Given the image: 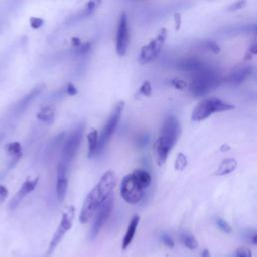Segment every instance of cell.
Returning <instances> with one entry per match:
<instances>
[{"instance_id":"obj_1","label":"cell","mask_w":257,"mask_h":257,"mask_svg":"<svg viewBox=\"0 0 257 257\" xmlns=\"http://www.w3.org/2000/svg\"><path fill=\"white\" fill-rule=\"evenodd\" d=\"M116 185V177L113 171H106L97 184L90 190L87 194L80 213H79V222L81 224L87 223L102 203L112 194V191Z\"/></svg>"},{"instance_id":"obj_2","label":"cell","mask_w":257,"mask_h":257,"mask_svg":"<svg viewBox=\"0 0 257 257\" xmlns=\"http://www.w3.org/2000/svg\"><path fill=\"white\" fill-rule=\"evenodd\" d=\"M222 81L220 74L207 65L203 69L192 74V79L189 84V89L196 97L208 94L212 89L216 88Z\"/></svg>"},{"instance_id":"obj_3","label":"cell","mask_w":257,"mask_h":257,"mask_svg":"<svg viewBox=\"0 0 257 257\" xmlns=\"http://www.w3.org/2000/svg\"><path fill=\"white\" fill-rule=\"evenodd\" d=\"M235 106L222 99L214 96L206 97L200 100L192 111V119L195 121H201L210 117L213 113L223 112L234 109Z\"/></svg>"},{"instance_id":"obj_4","label":"cell","mask_w":257,"mask_h":257,"mask_svg":"<svg viewBox=\"0 0 257 257\" xmlns=\"http://www.w3.org/2000/svg\"><path fill=\"white\" fill-rule=\"evenodd\" d=\"M145 192L146 188L133 173L122 179L120 184V196L128 204L134 205L139 203L145 196Z\"/></svg>"},{"instance_id":"obj_5","label":"cell","mask_w":257,"mask_h":257,"mask_svg":"<svg viewBox=\"0 0 257 257\" xmlns=\"http://www.w3.org/2000/svg\"><path fill=\"white\" fill-rule=\"evenodd\" d=\"M83 131H84V125L80 123L70 132V134L68 135L62 147L60 162L68 166L72 162V160L75 158L81 144Z\"/></svg>"},{"instance_id":"obj_6","label":"cell","mask_w":257,"mask_h":257,"mask_svg":"<svg viewBox=\"0 0 257 257\" xmlns=\"http://www.w3.org/2000/svg\"><path fill=\"white\" fill-rule=\"evenodd\" d=\"M124 107V102L123 101H119L116 103V105L114 106L113 110L111 111L110 115L108 116L101 133L100 136L98 138V146H97V151L96 154H100L103 149L105 148V146L107 145L108 141L110 140L111 136L113 135V133L115 132V128L120 120V116H121V112L122 109Z\"/></svg>"},{"instance_id":"obj_7","label":"cell","mask_w":257,"mask_h":257,"mask_svg":"<svg viewBox=\"0 0 257 257\" xmlns=\"http://www.w3.org/2000/svg\"><path fill=\"white\" fill-rule=\"evenodd\" d=\"M166 38H167V29L162 28L154 39H152L148 44L144 45L141 48L138 61L141 64H147L155 60L159 56L163 48V45L166 41Z\"/></svg>"},{"instance_id":"obj_8","label":"cell","mask_w":257,"mask_h":257,"mask_svg":"<svg viewBox=\"0 0 257 257\" xmlns=\"http://www.w3.org/2000/svg\"><path fill=\"white\" fill-rule=\"evenodd\" d=\"M73 218H74V207L72 205L67 206L64 209L61 219H60V223L50 240V243L48 246V254H51L53 252V250L61 242L64 235L70 230V228L72 226Z\"/></svg>"},{"instance_id":"obj_9","label":"cell","mask_w":257,"mask_h":257,"mask_svg":"<svg viewBox=\"0 0 257 257\" xmlns=\"http://www.w3.org/2000/svg\"><path fill=\"white\" fill-rule=\"evenodd\" d=\"M130 26L125 12H121L115 34V51L117 55L124 56L130 45Z\"/></svg>"},{"instance_id":"obj_10","label":"cell","mask_w":257,"mask_h":257,"mask_svg":"<svg viewBox=\"0 0 257 257\" xmlns=\"http://www.w3.org/2000/svg\"><path fill=\"white\" fill-rule=\"evenodd\" d=\"M112 209H113V196L111 194L96 211L97 214L95 216V219L91 226V230H90V234H89L91 239H93L99 233L100 229L102 228V226L105 224V222L109 218Z\"/></svg>"},{"instance_id":"obj_11","label":"cell","mask_w":257,"mask_h":257,"mask_svg":"<svg viewBox=\"0 0 257 257\" xmlns=\"http://www.w3.org/2000/svg\"><path fill=\"white\" fill-rule=\"evenodd\" d=\"M180 135H181V126L177 117L174 115L167 116V118L165 119L162 125L160 136L164 137L166 140L176 145Z\"/></svg>"},{"instance_id":"obj_12","label":"cell","mask_w":257,"mask_h":257,"mask_svg":"<svg viewBox=\"0 0 257 257\" xmlns=\"http://www.w3.org/2000/svg\"><path fill=\"white\" fill-rule=\"evenodd\" d=\"M38 181H39V177H35L34 179H31V178H27L23 184L21 185L20 189L17 191V193L14 195V197L11 199L10 203H9V209L10 210H13L15 208L18 207V205L21 203V201L28 195L30 194L34 189L35 187L37 186L38 184Z\"/></svg>"},{"instance_id":"obj_13","label":"cell","mask_w":257,"mask_h":257,"mask_svg":"<svg viewBox=\"0 0 257 257\" xmlns=\"http://www.w3.org/2000/svg\"><path fill=\"white\" fill-rule=\"evenodd\" d=\"M217 34L225 37H231V36H236L240 34H256L257 35V23L229 25L221 28L217 32Z\"/></svg>"},{"instance_id":"obj_14","label":"cell","mask_w":257,"mask_h":257,"mask_svg":"<svg viewBox=\"0 0 257 257\" xmlns=\"http://www.w3.org/2000/svg\"><path fill=\"white\" fill-rule=\"evenodd\" d=\"M67 165L62 162H58L57 176H56V196L59 202H62L67 192Z\"/></svg>"},{"instance_id":"obj_15","label":"cell","mask_w":257,"mask_h":257,"mask_svg":"<svg viewBox=\"0 0 257 257\" xmlns=\"http://www.w3.org/2000/svg\"><path fill=\"white\" fill-rule=\"evenodd\" d=\"M174 144L166 140L164 137L160 136L157 141L155 142L154 149H155V154H156V161L159 166H162L166 163L168 156L171 152V150L174 148Z\"/></svg>"},{"instance_id":"obj_16","label":"cell","mask_w":257,"mask_h":257,"mask_svg":"<svg viewBox=\"0 0 257 257\" xmlns=\"http://www.w3.org/2000/svg\"><path fill=\"white\" fill-rule=\"evenodd\" d=\"M252 71H253V68L250 65L240 66L235 71L229 74V76L226 78V81L235 85L240 84L251 75Z\"/></svg>"},{"instance_id":"obj_17","label":"cell","mask_w":257,"mask_h":257,"mask_svg":"<svg viewBox=\"0 0 257 257\" xmlns=\"http://www.w3.org/2000/svg\"><path fill=\"white\" fill-rule=\"evenodd\" d=\"M208 64L204 63L203 61L197 59V58H194V57H191V58H185L183 60H181L178 64V67L182 70V71H185V72H189L191 74H194L196 73L197 71L203 69L204 67H206Z\"/></svg>"},{"instance_id":"obj_18","label":"cell","mask_w":257,"mask_h":257,"mask_svg":"<svg viewBox=\"0 0 257 257\" xmlns=\"http://www.w3.org/2000/svg\"><path fill=\"white\" fill-rule=\"evenodd\" d=\"M43 88H44V84H38L35 87H33L25 96H23L16 105L17 113H20L23 110H25L27 108V106L35 99V97H37L40 94V92L43 90Z\"/></svg>"},{"instance_id":"obj_19","label":"cell","mask_w":257,"mask_h":257,"mask_svg":"<svg viewBox=\"0 0 257 257\" xmlns=\"http://www.w3.org/2000/svg\"><path fill=\"white\" fill-rule=\"evenodd\" d=\"M139 222H140V216L139 215H135L131 219L130 224H128L127 229H126V232H125V234L123 236V239H122V243H121V249L122 250H125L128 247V245L132 243V241L135 237Z\"/></svg>"},{"instance_id":"obj_20","label":"cell","mask_w":257,"mask_h":257,"mask_svg":"<svg viewBox=\"0 0 257 257\" xmlns=\"http://www.w3.org/2000/svg\"><path fill=\"white\" fill-rule=\"evenodd\" d=\"M5 151L11 158L9 166L13 167L22 157V147L19 142H10L5 145Z\"/></svg>"},{"instance_id":"obj_21","label":"cell","mask_w":257,"mask_h":257,"mask_svg":"<svg viewBox=\"0 0 257 257\" xmlns=\"http://www.w3.org/2000/svg\"><path fill=\"white\" fill-rule=\"evenodd\" d=\"M238 166V162L235 158H226L224 159L217 170L214 172V175L216 176H225L233 173Z\"/></svg>"},{"instance_id":"obj_22","label":"cell","mask_w":257,"mask_h":257,"mask_svg":"<svg viewBox=\"0 0 257 257\" xmlns=\"http://www.w3.org/2000/svg\"><path fill=\"white\" fill-rule=\"evenodd\" d=\"M36 117L47 123V124H51L54 121V117H55V108L54 106L48 105V106H44L42 107L36 114Z\"/></svg>"},{"instance_id":"obj_23","label":"cell","mask_w":257,"mask_h":257,"mask_svg":"<svg viewBox=\"0 0 257 257\" xmlns=\"http://www.w3.org/2000/svg\"><path fill=\"white\" fill-rule=\"evenodd\" d=\"M98 132L96 128H91L87 134V143H88V158H91L96 154L98 146Z\"/></svg>"},{"instance_id":"obj_24","label":"cell","mask_w":257,"mask_h":257,"mask_svg":"<svg viewBox=\"0 0 257 257\" xmlns=\"http://www.w3.org/2000/svg\"><path fill=\"white\" fill-rule=\"evenodd\" d=\"M100 3H101V0H88V2L85 4L82 11L79 13V16L87 17L92 15L95 12V10L98 8Z\"/></svg>"},{"instance_id":"obj_25","label":"cell","mask_w":257,"mask_h":257,"mask_svg":"<svg viewBox=\"0 0 257 257\" xmlns=\"http://www.w3.org/2000/svg\"><path fill=\"white\" fill-rule=\"evenodd\" d=\"M133 174L136 176V178L141 182V184L147 189L152 182V177L149 172L142 170V169H137L133 172Z\"/></svg>"},{"instance_id":"obj_26","label":"cell","mask_w":257,"mask_h":257,"mask_svg":"<svg viewBox=\"0 0 257 257\" xmlns=\"http://www.w3.org/2000/svg\"><path fill=\"white\" fill-rule=\"evenodd\" d=\"M182 241H183V244L190 250H194L198 247V241L193 235H190V234L182 235Z\"/></svg>"},{"instance_id":"obj_27","label":"cell","mask_w":257,"mask_h":257,"mask_svg":"<svg viewBox=\"0 0 257 257\" xmlns=\"http://www.w3.org/2000/svg\"><path fill=\"white\" fill-rule=\"evenodd\" d=\"M188 165V159L185 154L178 153L177 158L175 160V169L177 171H184Z\"/></svg>"},{"instance_id":"obj_28","label":"cell","mask_w":257,"mask_h":257,"mask_svg":"<svg viewBox=\"0 0 257 257\" xmlns=\"http://www.w3.org/2000/svg\"><path fill=\"white\" fill-rule=\"evenodd\" d=\"M247 5V0H236L235 2L231 3L226 7V11L232 12V11H237L243 9Z\"/></svg>"},{"instance_id":"obj_29","label":"cell","mask_w":257,"mask_h":257,"mask_svg":"<svg viewBox=\"0 0 257 257\" xmlns=\"http://www.w3.org/2000/svg\"><path fill=\"white\" fill-rule=\"evenodd\" d=\"M152 85H151V82L146 80L143 82V84L140 86V89H139V93L144 95V96H151L152 94Z\"/></svg>"},{"instance_id":"obj_30","label":"cell","mask_w":257,"mask_h":257,"mask_svg":"<svg viewBox=\"0 0 257 257\" xmlns=\"http://www.w3.org/2000/svg\"><path fill=\"white\" fill-rule=\"evenodd\" d=\"M203 46L205 48H207L208 50L212 51L213 53H219L220 52V46L218 45V43L214 40H206L203 42Z\"/></svg>"},{"instance_id":"obj_31","label":"cell","mask_w":257,"mask_h":257,"mask_svg":"<svg viewBox=\"0 0 257 257\" xmlns=\"http://www.w3.org/2000/svg\"><path fill=\"white\" fill-rule=\"evenodd\" d=\"M217 225H218V227H219V229L221 230V231H223L224 233H231L232 232V227H231V225L226 221V220H224V219H222V218H218L217 219Z\"/></svg>"},{"instance_id":"obj_32","label":"cell","mask_w":257,"mask_h":257,"mask_svg":"<svg viewBox=\"0 0 257 257\" xmlns=\"http://www.w3.org/2000/svg\"><path fill=\"white\" fill-rule=\"evenodd\" d=\"M236 256L237 257H252V251L248 247L242 246L236 250Z\"/></svg>"},{"instance_id":"obj_33","label":"cell","mask_w":257,"mask_h":257,"mask_svg":"<svg viewBox=\"0 0 257 257\" xmlns=\"http://www.w3.org/2000/svg\"><path fill=\"white\" fill-rule=\"evenodd\" d=\"M171 84L177 88V89H184L187 87V82L184 81L183 79H179V78H174L172 81H171Z\"/></svg>"},{"instance_id":"obj_34","label":"cell","mask_w":257,"mask_h":257,"mask_svg":"<svg viewBox=\"0 0 257 257\" xmlns=\"http://www.w3.org/2000/svg\"><path fill=\"white\" fill-rule=\"evenodd\" d=\"M90 48H91V42L87 41V42H85L84 44H81L80 46L76 47V52H77L78 54L82 55V54H85L87 51H89Z\"/></svg>"},{"instance_id":"obj_35","label":"cell","mask_w":257,"mask_h":257,"mask_svg":"<svg viewBox=\"0 0 257 257\" xmlns=\"http://www.w3.org/2000/svg\"><path fill=\"white\" fill-rule=\"evenodd\" d=\"M161 239H162V242H163V243H164L168 248H170V249L174 248V246H175V242H174V240H173L169 235L164 234V235H162Z\"/></svg>"},{"instance_id":"obj_36","label":"cell","mask_w":257,"mask_h":257,"mask_svg":"<svg viewBox=\"0 0 257 257\" xmlns=\"http://www.w3.org/2000/svg\"><path fill=\"white\" fill-rule=\"evenodd\" d=\"M43 22H44V20L39 17H31L30 18V25L32 28H39L40 26H42Z\"/></svg>"},{"instance_id":"obj_37","label":"cell","mask_w":257,"mask_h":257,"mask_svg":"<svg viewBox=\"0 0 257 257\" xmlns=\"http://www.w3.org/2000/svg\"><path fill=\"white\" fill-rule=\"evenodd\" d=\"M65 92H66L68 95L73 96V95H75V94L77 93V89H76V87H75L71 82H68V83L66 84V86H65Z\"/></svg>"},{"instance_id":"obj_38","label":"cell","mask_w":257,"mask_h":257,"mask_svg":"<svg viewBox=\"0 0 257 257\" xmlns=\"http://www.w3.org/2000/svg\"><path fill=\"white\" fill-rule=\"evenodd\" d=\"M8 196V190L5 186L0 184V203H2Z\"/></svg>"},{"instance_id":"obj_39","label":"cell","mask_w":257,"mask_h":257,"mask_svg":"<svg viewBox=\"0 0 257 257\" xmlns=\"http://www.w3.org/2000/svg\"><path fill=\"white\" fill-rule=\"evenodd\" d=\"M174 20H175V24H176V30H179L180 26H181V22H182V18H181L180 13H176L175 14Z\"/></svg>"},{"instance_id":"obj_40","label":"cell","mask_w":257,"mask_h":257,"mask_svg":"<svg viewBox=\"0 0 257 257\" xmlns=\"http://www.w3.org/2000/svg\"><path fill=\"white\" fill-rule=\"evenodd\" d=\"M249 51L251 54H257V40L253 41L249 47Z\"/></svg>"},{"instance_id":"obj_41","label":"cell","mask_w":257,"mask_h":257,"mask_svg":"<svg viewBox=\"0 0 257 257\" xmlns=\"http://www.w3.org/2000/svg\"><path fill=\"white\" fill-rule=\"evenodd\" d=\"M71 44H72L73 47L76 48V47L81 45V41H80V39L78 37H72L71 38Z\"/></svg>"},{"instance_id":"obj_42","label":"cell","mask_w":257,"mask_h":257,"mask_svg":"<svg viewBox=\"0 0 257 257\" xmlns=\"http://www.w3.org/2000/svg\"><path fill=\"white\" fill-rule=\"evenodd\" d=\"M148 142H149V137H148V135L142 136L141 139H140V141H139V143H140L141 146H145L146 144H148Z\"/></svg>"},{"instance_id":"obj_43","label":"cell","mask_w":257,"mask_h":257,"mask_svg":"<svg viewBox=\"0 0 257 257\" xmlns=\"http://www.w3.org/2000/svg\"><path fill=\"white\" fill-rule=\"evenodd\" d=\"M231 149V147L229 146V145H222L221 147H220V151L221 152H227V151H229Z\"/></svg>"},{"instance_id":"obj_44","label":"cell","mask_w":257,"mask_h":257,"mask_svg":"<svg viewBox=\"0 0 257 257\" xmlns=\"http://www.w3.org/2000/svg\"><path fill=\"white\" fill-rule=\"evenodd\" d=\"M201 257H211V254H210V251L208 249H204L202 254H201Z\"/></svg>"},{"instance_id":"obj_45","label":"cell","mask_w":257,"mask_h":257,"mask_svg":"<svg viewBox=\"0 0 257 257\" xmlns=\"http://www.w3.org/2000/svg\"><path fill=\"white\" fill-rule=\"evenodd\" d=\"M251 241H252V243H253L254 245H257V233L252 236V240H251Z\"/></svg>"},{"instance_id":"obj_46","label":"cell","mask_w":257,"mask_h":257,"mask_svg":"<svg viewBox=\"0 0 257 257\" xmlns=\"http://www.w3.org/2000/svg\"><path fill=\"white\" fill-rule=\"evenodd\" d=\"M132 1H144V0H132Z\"/></svg>"}]
</instances>
